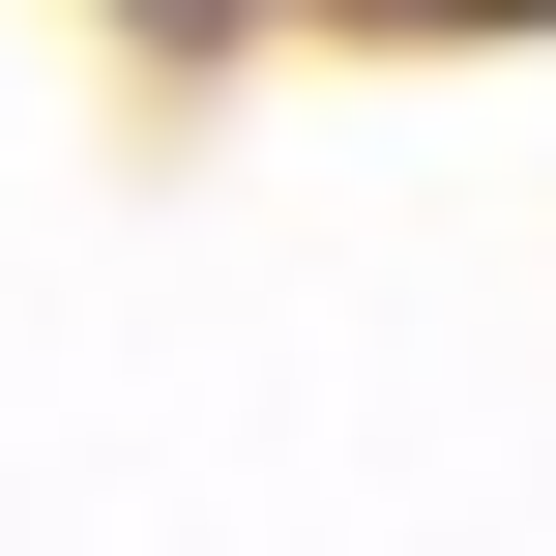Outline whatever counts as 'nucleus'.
<instances>
[{
  "mask_svg": "<svg viewBox=\"0 0 556 556\" xmlns=\"http://www.w3.org/2000/svg\"><path fill=\"white\" fill-rule=\"evenodd\" d=\"M469 29H498V0H469Z\"/></svg>",
  "mask_w": 556,
  "mask_h": 556,
  "instance_id": "1",
  "label": "nucleus"
}]
</instances>
